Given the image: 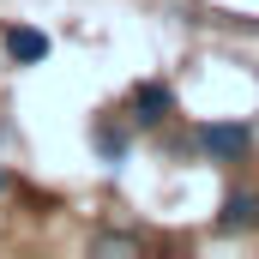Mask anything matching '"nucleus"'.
Segmentation results:
<instances>
[{
  "instance_id": "f257e3e1",
  "label": "nucleus",
  "mask_w": 259,
  "mask_h": 259,
  "mask_svg": "<svg viewBox=\"0 0 259 259\" xmlns=\"http://www.w3.org/2000/svg\"><path fill=\"white\" fill-rule=\"evenodd\" d=\"M193 145L211 163H241V157L253 151V127H247V121H205V127L193 133Z\"/></svg>"
},
{
  "instance_id": "39448f33",
  "label": "nucleus",
  "mask_w": 259,
  "mask_h": 259,
  "mask_svg": "<svg viewBox=\"0 0 259 259\" xmlns=\"http://www.w3.org/2000/svg\"><path fill=\"white\" fill-rule=\"evenodd\" d=\"M91 139H97V151H103L109 163H127V133H121V127H109V121H97V133H91Z\"/></svg>"
},
{
  "instance_id": "423d86ee",
  "label": "nucleus",
  "mask_w": 259,
  "mask_h": 259,
  "mask_svg": "<svg viewBox=\"0 0 259 259\" xmlns=\"http://www.w3.org/2000/svg\"><path fill=\"white\" fill-rule=\"evenodd\" d=\"M6 187H12V175H6V169H0V193H6Z\"/></svg>"
},
{
  "instance_id": "f03ea898",
  "label": "nucleus",
  "mask_w": 259,
  "mask_h": 259,
  "mask_svg": "<svg viewBox=\"0 0 259 259\" xmlns=\"http://www.w3.org/2000/svg\"><path fill=\"white\" fill-rule=\"evenodd\" d=\"M127 109H133V127H163V121L175 115V91L157 84V78H145V84H133Z\"/></svg>"
},
{
  "instance_id": "20e7f679",
  "label": "nucleus",
  "mask_w": 259,
  "mask_h": 259,
  "mask_svg": "<svg viewBox=\"0 0 259 259\" xmlns=\"http://www.w3.org/2000/svg\"><path fill=\"white\" fill-rule=\"evenodd\" d=\"M217 229H223V235H253L259 229V193H247V187L229 193L223 211H217Z\"/></svg>"
},
{
  "instance_id": "7ed1b4c3",
  "label": "nucleus",
  "mask_w": 259,
  "mask_h": 259,
  "mask_svg": "<svg viewBox=\"0 0 259 259\" xmlns=\"http://www.w3.org/2000/svg\"><path fill=\"white\" fill-rule=\"evenodd\" d=\"M0 49H6L12 66H42L55 42H49V30H36V24H6V30H0Z\"/></svg>"
}]
</instances>
